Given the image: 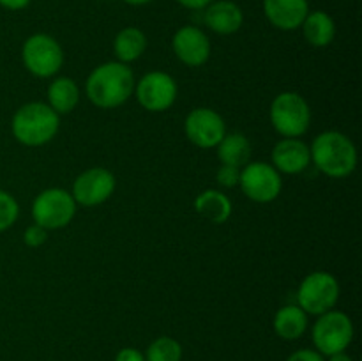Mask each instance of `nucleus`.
Instances as JSON below:
<instances>
[{"mask_svg":"<svg viewBox=\"0 0 362 361\" xmlns=\"http://www.w3.org/2000/svg\"><path fill=\"white\" fill-rule=\"evenodd\" d=\"M216 151L223 165L235 166V168H243L251 159V144L243 133H226Z\"/></svg>","mask_w":362,"mask_h":361,"instance_id":"nucleus-22","label":"nucleus"},{"mask_svg":"<svg viewBox=\"0 0 362 361\" xmlns=\"http://www.w3.org/2000/svg\"><path fill=\"white\" fill-rule=\"evenodd\" d=\"M339 283L336 276L329 271H313L300 282L297 289V306L303 308L308 315H322L334 310L339 299Z\"/></svg>","mask_w":362,"mask_h":361,"instance_id":"nucleus-7","label":"nucleus"},{"mask_svg":"<svg viewBox=\"0 0 362 361\" xmlns=\"http://www.w3.org/2000/svg\"><path fill=\"white\" fill-rule=\"evenodd\" d=\"M204 21L214 34L232 35L243 27L244 13L233 0H214L204 9Z\"/></svg>","mask_w":362,"mask_h":361,"instance_id":"nucleus-16","label":"nucleus"},{"mask_svg":"<svg viewBox=\"0 0 362 361\" xmlns=\"http://www.w3.org/2000/svg\"><path fill=\"white\" fill-rule=\"evenodd\" d=\"M194 211L214 225H223L230 219L233 211L232 200L221 190H204L194 198Z\"/></svg>","mask_w":362,"mask_h":361,"instance_id":"nucleus-17","label":"nucleus"},{"mask_svg":"<svg viewBox=\"0 0 362 361\" xmlns=\"http://www.w3.org/2000/svg\"><path fill=\"white\" fill-rule=\"evenodd\" d=\"M115 361H145V354L134 347H124L117 353Z\"/></svg>","mask_w":362,"mask_h":361,"instance_id":"nucleus-28","label":"nucleus"},{"mask_svg":"<svg viewBox=\"0 0 362 361\" xmlns=\"http://www.w3.org/2000/svg\"><path fill=\"white\" fill-rule=\"evenodd\" d=\"M179 6L186 7V9L191 11H204L209 4H212L214 0H175Z\"/></svg>","mask_w":362,"mask_h":361,"instance_id":"nucleus-29","label":"nucleus"},{"mask_svg":"<svg viewBox=\"0 0 362 361\" xmlns=\"http://www.w3.org/2000/svg\"><path fill=\"white\" fill-rule=\"evenodd\" d=\"M308 326H310L308 314L297 304L281 306L276 311L272 321L274 333L283 340H299L308 331Z\"/></svg>","mask_w":362,"mask_h":361,"instance_id":"nucleus-18","label":"nucleus"},{"mask_svg":"<svg viewBox=\"0 0 362 361\" xmlns=\"http://www.w3.org/2000/svg\"><path fill=\"white\" fill-rule=\"evenodd\" d=\"M25 69L37 78H52L62 69L64 50L53 35L37 32L25 39L21 46Z\"/></svg>","mask_w":362,"mask_h":361,"instance_id":"nucleus-6","label":"nucleus"},{"mask_svg":"<svg viewBox=\"0 0 362 361\" xmlns=\"http://www.w3.org/2000/svg\"><path fill=\"white\" fill-rule=\"evenodd\" d=\"M60 127V115L42 101L21 105L11 119V133L27 147H41L55 138Z\"/></svg>","mask_w":362,"mask_h":361,"instance_id":"nucleus-3","label":"nucleus"},{"mask_svg":"<svg viewBox=\"0 0 362 361\" xmlns=\"http://www.w3.org/2000/svg\"><path fill=\"white\" fill-rule=\"evenodd\" d=\"M184 133L193 145L200 149H216L226 134L225 119L216 110L200 108L191 110L184 120Z\"/></svg>","mask_w":362,"mask_h":361,"instance_id":"nucleus-12","label":"nucleus"},{"mask_svg":"<svg viewBox=\"0 0 362 361\" xmlns=\"http://www.w3.org/2000/svg\"><path fill=\"white\" fill-rule=\"evenodd\" d=\"M239 177H240V168L235 166L221 165L216 172V180H218L219 186L223 188H235L239 186Z\"/></svg>","mask_w":362,"mask_h":361,"instance_id":"nucleus-26","label":"nucleus"},{"mask_svg":"<svg viewBox=\"0 0 362 361\" xmlns=\"http://www.w3.org/2000/svg\"><path fill=\"white\" fill-rule=\"evenodd\" d=\"M147 35L138 27H124L113 39V53L122 64H131L140 59L147 50Z\"/></svg>","mask_w":362,"mask_h":361,"instance_id":"nucleus-20","label":"nucleus"},{"mask_svg":"<svg viewBox=\"0 0 362 361\" xmlns=\"http://www.w3.org/2000/svg\"><path fill=\"white\" fill-rule=\"evenodd\" d=\"M325 361H354L352 356H349L346 353H338V354H332V356H329V360Z\"/></svg>","mask_w":362,"mask_h":361,"instance_id":"nucleus-31","label":"nucleus"},{"mask_svg":"<svg viewBox=\"0 0 362 361\" xmlns=\"http://www.w3.org/2000/svg\"><path fill=\"white\" fill-rule=\"evenodd\" d=\"M122 2L129 4V6H147V4H151L152 0H122Z\"/></svg>","mask_w":362,"mask_h":361,"instance_id":"nucleus-32","label":"nucleus"},{"mask_svg":"<svg viewBox=\"0 0 362 361\" xmlns=\"http://www.w3.org/2000/svg\"><path fill=\"white\" fill-rule=\"evenodd\" d=\"M239 188L250 200L258 202V204H269L281 193V173L271 163L250 161L240 168Z\"/></svg>","mask_w":362,"mask_h":361,"instance_id":"nucleus-9","label":"nucleus"},{"mask_svg":"<svg viewBox=\"0 0 362 361\" xmlns=\"http://www.w3.org/2000/svg\"><path fill=\"white\" fill-rule=\"evenodd\" d=\"M182 345L173 336H158L145 350V361H180Z\"/></svg>","mask_w":362,"mask_h":361,"instance_id":"nucleus-23","label":"nucleus"},{"mask_svg":"<svg viewBox=\"0 0 362 361\" xmlns=\"http://www.w3.org/2000/svg\"><path fill=\"white\" fill-rule=\"evenodd\" d=\"M46 239H48V230H46L45 227L34 223V225H30V227H27V229H25L23 243L27 244L28 248L42 246V244L46 243Z\"/></svg>","mask_w":362,"mask_h":361,"instance_id":"nucleus-25","label":"nucleus"},{"mask_svg":"<svg viewBox=\"0 0 362 361\" xmlns=\"http://www.w3.org/2000/svg\"><path fill=\"white\" fill-rule=\"evenodd\" d=\"M172 50L187 67H200L211 57V39L200 27L184 25L173 34Z\"/></svg>","mask_w":362,"mask_h":361,"instance_id":"nucleus-13","label":"nucleus"},{"mask_svg":"<svg viewBox=\"0 0 362 361\" xmlns=\"http://www.w3.org/2000/svg\"><path fill=\"white\" fill-rule=\"evenodd\" d=\"M310 13L308 0H264V14L279 30H297Z\"/></svg>","mask_w":362,"mask_h":361,"instance_id":"nucleus-15","label":"nucleus"},{"mask_svg":"<svg viewBox=\"0 0 362 361\" xmlns=\"http://www.w3.org/2000/svg\"><path fill=\"white\" fill-rule=\"evenodd\" d=\"M313 345L322 356L345 353L354 340V322L345 311L329 310L318 315L317 322L311 328Z\"/></svg>","mask_w":362,"mask_h":361,"instance_id":"nucleus-5","label":"nucleus"},{"mask_svg":"<svg viewBox=\"0 0 362 361\" xmlns=\"http://www.w3.org/2000/svg\"><path fill=\"white\" fill-rule=\"evenodd\" d=\"M133 69L127 64L112 60L95 67L85 81V94L88 101L101 110L122 106L134 94Z\"/></svg>","mask_w":362,"mask_h":361,"instance_id":"nucleus-1","label":"nucleus"},{"mask_svg":"<svg viewBox=\"0 0 362 361\" xmlns=\"http://www.w3.org/2000/svg\"><path fill=\"white\" fill-rule=\"evenodd\" d=\"M18 216H20V205L16 198L9 191L0 190V234L11 229L16 223Z\"/></svg>","mask_w":362,"mask_h":361,"instance_id":"nucleus-24","label":"nucleus"},{"mask_svg":"<svg viewBox=\"0 0 362 361\" xmlns=\"http://www.w3.org/2000/svg\"><path fill=\"white\" fill-rule=\"evenodd\" d=\"M134 94L141 108L152 113L166 112L177 101L179 87L172 74L165 71H151L134 85Z\"/></svg>","mask_w":362,"mask_h":361,"instance_id":"nucleus-10","label":"nucleus"},{"mask_svg":"<svg viewBox=\"0 0 362 361\" xmlns=\"http://www.w3.org/2000/svg\"><path fill=\"white\" fill-rule=\"evenodd\" d=\"M311 161L332 179L349 177L357 166L356 144L341 131L329 130L317 134L310 145Z\"/></svg>","mask_w":362,"mask_h":361,"instance_id":"nucleus-2","label":"nucleus"},{"mask_svg":"<svg viewBox=\"0 0 362 361\" xmlns=\"http://www.w3.org/2000/svg\"><path fill=\"white\" fill-rule=\"evenodd\" d=\"M76 207L71 191L64 188H48L32 202V218L34 223L46 230H59L73 222Z\"/></svg>","mask_w":362,"mask_h":361,"instance_id":"nucleus-8","label":"nucleus"},{"mask_svg":"<svg viewBox=\"0 0 362 361\" xmlns=\"http://www.w3.org/2000/svg\"><path fill=\"white\" fill-rule=\"evenodd\" d=\"M286 361H325V356H322L317 349H299L290 354Z\"/></svg>","mask_w":362,"mask_h":361,"instance_id":"nucleus-27","label":"nucleus"},{"mask_svg":"<svg viewBox=\"0 0 362 361\" xmlns=\"http://www.w3.org/2000/svg\"><path fill=\"white\" fill-rule=\"evenodd\" d=\"M46 99L48 105L55 110L59 115L71 113L80 103V87L76 81L69 76H60L52 80L46 91Z\"/></svg>","mask_w":362,"mask_h":361,"instance_id":"nucleus-21","label":"nucleus"},{"mask_svg":"<svg viewBox=\"0 0 362 361\" xmlns=\"http://www.w3.org/2000/svg\"><path fill=\"white\" fill-rule=\"evenodd\" d=\"M115 176L108 168L92 166V168L83 170L74 179L71 195H73L76 205L95 207V205L105 204L112 197L113 191H115Z\"/></svg>","mask_w":362,"mask_h":361,"instance_id":"nucleus-11","label":"nucleus"},{"mask_svg":"<svg viewBox=\"0 0 362 361\" xmlns=\"http://www.w3.org/2000/svg\"><path fill=\"white\" fill-rule=\"evenodd\" d=\"M300 28H303L304 39L315 48H324L334 41L336 23L331 14L325 11H310Z\"/></svg>","mask_w":362,"mask_h":361,"instance_id":"nucleus-19","label":"nucleus"},{"mask_svg":"<svg viewBox=\"0 0 362 361\" xmlns=\"http://www.w3.org/2000/svg\"><path fill=\"white\" fill-rule=\"evenodd\" d=\"M32 0H0V7L7 11H21L30 6Z\"/></svg>","mask_w":362,"mask_h":361,"instance_id":"nucleus-30","label":"nucleus"},{"mask_svg":"<svg viewBox=\"0 0 362 361\" xmlns=\"http://www.w3.org/2000/svg\"><path fill=\"white\" fill-rule=\"evenodd\" d=\"M271 124L283 138H300L311 124V108L306 99L292 91L276 96L269 108Z\"/></svg>","mask_w":362,"mask_h":361,"instance_id":"nucleus-4","label":"nucleus"},{"mask_svg":"<svg viewBox=\"0 0 362 361\" xmlns=\"http://www.w3.org/2000/svg\"><path fill=\"white\" fill-rule=\"evenodd\" d=\"M272 163L271 165L278 170L279 173H296L304 172L310 166V145L300 138H281L278 144L272 147L271 152Z\"/></svg>","mask_w":362,"mask_h":361,"instance_id":"nucleus-14","label":"nucleus"}]
</instances>
